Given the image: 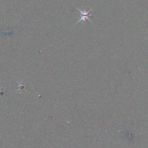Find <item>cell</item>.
<instances>
[{"instance_id": "obj_1", "label": "cell", "mask_w": 148, "mask_h": 148, "mask_svg": "<svg viewBox=\"0 0 148 148\" xmlns=\"http://www.w3.org/2000/svg\"><path fill=\"white\" fill-rule=\"evenodd\" d=\"M77 9L80 12V15H79V19L78 20V21L76 22V24L81 22V23H83L86 21V20H88L90 23H92V21H91L90 18H89V17L91 15L90 13V12L91 10H92L93 9V8H91L90 9H89L88 11H86V10H80L79 9V8H77Z\"/></svg>"}, {"instance_id": "obj_2", "label": "cell", "mask_w": 148, "mask_h": 148, "mask_svg": "<svg viewBox=\"0 0 148 148\" xmlns=\"http://www.w3.org/2000/svg\"><path fill=\"white\" fill-rule=\"evenodd\" d=\"M17 83H18V87H19V88H18V90H20V89H21V88H23L24 87V84H23L21 82H17Z\"/></svg>"}]
</instances>
